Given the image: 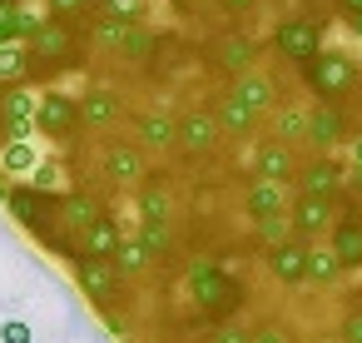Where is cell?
<instances>
[{
  "label": "cell",
  "instance_id": "1",
  "mask_svg": "<svg viewBox=\"0 0 362 343\" xmlns=\"http://www.w3.org/2000/svg\"><path fill=\"white\" fill-rule=\"evenodd\" d=\"M303 80H308V90H313L322 105H332L342 90H352V85H357V65H352L347 55H332V50L322 55V50H317V55L303 65Z\"/></svg>",
  "mask_w": 362,
  "mask_h": 343
},
{
  "label": "cell",
  "instance_id": "2",
  "mask_svg": "<svg viewBox=\"0 0 362 343\" xmlns=\"http://www.w3.org/2000/svg\"><path fill=\"white\" fill-rule=\"evenodd\" d=\"M189 288H194V303L209 308V313H228V308H238V298H243V288L228 283V274H223L214 259H199V264L189 269Z\"/></svg>",
  "mask_w": 362,
  "mask_h": 343
},
{
  "label": "cell",
  "instance_id": "3",
  "mask_svg": "<svg viewBox=\"0 0 362 343\" xmlns=\"http://www.w3.org/2000/svg\"><path fill=\"white\" fill-rule=\"evenodd\" d=\"M174 145H179L189 159H204V154L218 145V120H214V110H209V105L184 110V120L174 125Z\"/></svg>",
  "mask_w": 362,
  "mask_h": 343
},
{
  "label": "cell",
  "instance_id": "4",
  "mask_svg": "<svg viewBox=\"0 0 362 343\" xmlns=\"http://www.w3.org/2000/svg\"><path fill=\"white\" fill-rule=\"evenodd\" d=\"M75 283H80L105 313L119 303V274H115L110 259H85V254H80V264H75Z\"/></svg>",
  "mask_w": 362,
  "mask_h": 343
},
{
  "label": "cell",
  "instance_id": "5",
  "mask_svg": "<svg viewBox=\"0 0 362 343\" xmlns=\"http://www.w3.org/2000/svg\"><path fill=\"white\" fill-rule=\"evenodd\" d=\"M75 125H80V105H75L70 95L50 90V95H40V100H35V130H45L50 140L75 135Z\"/></svg>",
  "mask_w": 362,
  "mask_h": 343
},
{
  "label": "cell",
  "instance_id": "6",
  "mask_svg": "<svg viewBox=\"0 0 362 343\" xmlns=\"http://www.w3.org/2000/svg\"><path fill=\"white\" fill-rule=\"evenodd\" d=\"M25 55L60 65V60H70V55H75V30H70L65 21H40V30L30 35V50H25Z\"/></svg>",
  "mask_w": 362,
  "mask_h": 343
},
{
  "label": "cell",
  "instance_id": "7",
  "mask_svg": "<svg viewBox=\"0 0 362 343\" xmlns=\"http://www.w3.org/2000/svg\"><path fill=\"white\" fill-rule=\"evenodd\" d=\"M105 174L129 189V184H144V150L139 145H124V140H110L105 145Z\"/></svg>",
  "mask_w": 362,
  "mask_h": 343
},
{
  "label": "cell",
  "instance_id": "8",
  "mask_svg": "<svg viewBox=\"0 0 362 343\" xmlns=\"http://www.w3.org/2000/svg\"><path fill=\"white\" fill-rule=\"evenodd\" d=\"M228 100H233V105H243L248 115H258V110H273L278 90H273V80H268V75L253 65V70L233 75V90H228Z\"/></svg>",
  "mask_w": 362,
  "mask_h": 343
},
{
  "label": "cell",
  "instance_id": "9",
  "mask_svg": "<svg viewBox=\"0 0 362 343\" xmlns=\"http://www.w3.org/2000/svg\"><path fill=\"white\" fill-rule=\"evenodd\" d=\"M273 45H278L288 60L308 65V60L317 55V26H308V21H283V26L273 30Z\"/></svg>",
  "mask_w": 362,
  "mask_h": 343
},
{
  "label": "cell",
  "instance_id": "10",
  "mask_svg": "<svg viewBox=\"0 0 362 343\" xmlns=\"http://www.w3.org/2000/svg\"><path fill=\"white\" fill-rule=\"evenodd\" d=\"M214 60H218V70H223V75H243V70H253V65H258V40H253L248 30H233V35H223V40H218Z\"/></svg>",
  "mask_w": 362,
  "mask_h": 343
},
{
  "label": "cell",
  "instance_id": "11",
  "mask_svg": "<svg viewBox=\"0 0 362 343\" xmlns=\"http://www.w3.org/2000/svg\"><path fill=\"white\" fill-rule=\"evenodd\" d=\"M303 140L317 150V159H327V150H337V140H342V110H337V105L308 110V135H303Z\"/></svg>",
  "mask_w": 362,
  "mask_h": 343
},
{
  "label": "cell",
  "instance_id": "12",
  "mask_svg": "<svg viewBox=\"0 0 362 343\" xmlns=\"http://www.w3.org/2000/svg\"><path fill=\"white\" fill-rule=\"evenodd\" d=\"M253 159H258V174H263L268 184H293V179H298V154H293L288 145H278V140H263V145L253 150Z\"/></svg>",
  "mask_w": 362,
  "mask_h": 343
},
{
  "label": "cell",
  "instance_id": "13",
  "mask_svg": "<svg viewBox=\"0 0 362 343\" xmlns=\"http://www.w3.org/2000/svg\"><path fill=\"white\" fill-rule=\"evenodd\" d=\"M298 184H303V194L308 199H337V189H342V169L332 164V159H313L308 169H298Z\"/></svg>",
  "mask_w": 362,
  "mask_h": 343
},
{
  "label": "cell",
  "instance_id": "14",
  "mask_svg": "<svg viewBox=\"0 0 362 343\" xmlns=\"http://www.w3.org/2000/svg\"><path fill=\"white\" fill-rule=\"evenodd\" d=\"M169 214H174V189H169V179H164V174L144 179V189H139V219H144V224H169Z\"/></svg>",
  "mask_w": 362,
  "mask_h": 343
},
{
  "label": "cell",
  "instance_id": "15",
  "mask_svg": "<svg viewBox=\"0 0 362 343\" xmlns=\"http://www.w3.org/2000/svg\"><path fill=\"white\" fill-rule=\"evenodd\" d=\"M124 115V100L115 95V90H90L85 100H80V125H90V130H105V125H115Z\"/></svg>",
  "mask_w": 362,
  "mask_h": 343
},
{
  "label": "cell",
  "instance_id": "16",
  "mask_svg": "<svg viewBox=\"0 0 362 343\" xmlns=\"http://www.w3.org/2000/svg\"><path fill=\"white\" fill-rule=\"evenodd\" d=\"M268 274H273L278 283H288V288L303 283V279H308V249H303V244H283V249H273V254H268Z\"/></svg>",
  "mask_w": 362,
  "mask_h": 343
},
{
  "label": "cell",
  "instance_id": "17",
  "mask_svg": "<svg viewBox=\"0 0 362 343\" xmlns=\"http://www.w3.org/2000/svg\"><path fill=\"white\" fill-rule=\"evenodd\" d=\"M6 204H11V214H16L30 234H45V229H50V219H45V199H40L35 189H6Z\"/></svg>",
  "mask_w": 362,
  "mask_h": 343
},
{
  "label": "cell",
  "instance_id": "18",
  "mask_svg": "<svg viewBox=\"0 0 362 343\" xmlns=\"http://www.w3.org/2000/svg\"><path fill=\"white\" fill-rule=\"evenodd\" d=\"M60 219H65V229H90L95 219H100V199L95 194H85V189H65L60 194Z\"/></svg>",
  "mask_w": 362,
  "mask_h": 343
},
{
  "label": "cell",
  "instance_id": "19",
  "mask_svg": "<svg viewBox=\"0 0 362 343\" xmlns=\"http://www.w3.org/2000/svg\"><path fill=\"white\" fill-rule=\"evenodd\" d=\"M293 229L308 234V239H313V234H327V229H332V204L298 194V204H293Z\"/></svg>",
  "mask_w": 362,
  "mask_h": 343
},
{
  "label": "cell",
  "instance_id": "20",
  "mask_svg": "<svg viewBox=\"0 0 362 343\" xmlns=\"http://www.w3.org/2000/svg\"><path fill=\"white\" fill-rule=\"evenodd\" d=\"M332 259L342 269H362V219L332 224Z\"/></svg>",
  "mask_w": 362,
  "mask_h": 343
},
{
  "label": "cell",
  "instance_id": "21",
  "mask_svg": "<svg viewBox=\"0 0 362 343\" xmlns=\"http://www.w3.org/2000/svg\"><path fill=\"white\" fill-rule=\"evenodd\" d=\"M243 204H248L253 219H273V214L288 209V184H268V179H258V184L243 194Z\"/></svg>",
  "mask_w": 362,
  "mask_h": 343
},
{
  "label": "cell",
  "instance_id": "22",
  "mask_svg": "<svg viewBox=\"0 0 362 343\" xmlns=\"http://www.w3.org/2000/svg\"><path fill=\"white\" fill-rule=\"evenodd\" d=\"M174 115L169 110H144L139 115V140H144V150H174Z\"/></svg>",
  "mask_w": 362,
  "mask_h": 343
},
{
  "label": "cell",
  "instance_id": "23",
  "mask_svg": "<svg viewBox=\"0 0 362 343\" xmlns=\"http://www.w3.org/2000/svg\"><path fill=\"white\" fill-rule=\"evenodd\" d=\"M119 239H124V234H119V224L100 214V219H95V224L85 229V259H115Z\"/></svg>",
  "mask_w": 362,
  "mask_h": 343
},
{
  "label": "cell",
  "instance_id": "24",
  "mask_svg": "<svg viewBox=\"0 0 362 343\" xmlns=\"http://www.w3.org/2000/svg\"><path fill=\"white\" fill-rule=\"evenodd\" d=\"M303 135H308V110H298V105L273 110V140H278V145L293 150V140H303Z\"/></svg>",
  "mask_w": 362,
  "mask_h": 343
},
{
  "label": "cell",
  "instance_id": "25",
  "mask_svg": "<svg viewBox=\"0 0 362 343\" xmlns=\"http://www.w3.org/2000/svg\"><path fill=\"white\" fill-rule=\"evenodd\" d=\"M110 264H115V274H119V279H139V274L149 269V254L139 249V239H119V249H115V259H110Z\"/></svg>",
  "mask_w": 362,
  "mask_h": 343
},
{
  "label": "cell",
  "instance_id": "26",
  "mask_svg": "<svg viewBox=\"0 0 362 343\" xmlns=\"http://www.w3.org/2000/svg\"><path fill=\"white\" fill-rule=\"evenodd\" d=\"M25 65H30V55H25L21 40H6V45H0V85H21Z\"/></svg>",
  "mask_w": 362,
  "mask_h": 343
},
{
  "label": "cell",
  "instance_id": "27",
  "mask_svg": "<svg viewBox=\"0 0 362 343\" xmlns=\"http://www.w3.org/2000/svg\"><path fill=\"white\" fill-rule=\"evenodd\" d=\"M214 120H218V130H228V135H253V130H258V115H248V110L233 105V100H223V105L214 110Z\"/></svg>",
  "mask_w": 362,
  "mask_h": 343
},
{
  "label": "cell",
  "instance_id": "28",
  "mask_svg": "<svg viewBox=\"0 0 362 343\" xmlns=\"http://www.w3.org/2000/svg\"><path fill=\"white\" fill-rule=\"evenodd\" d=\"M139 249H144L149 259H174V234H169V224H144V229H139Z\"/></svg>",
  "mask_w": 362,
  "mask_h": 343
},
{
  "label": "cell",
  "instance_id": "29",
  "mask_svg": "<svg viewBox=\"0 0 362 343\" xmlns=\"http://www.w3.org/2000/svg\"><path fill=\"white\" fill-rule=\"evenodd\" d=\"M119 55H124V60H134V65H144V60L154 55V30L134 21V26H129V35H124V50H119Z\"/></svg>",
  "mask_w": 362,
  "mask_h": 343
},
{
  "label": "cell",
  "instance_id": "30",
  "mask_svg": "<svg viewBox=\"0 0 362 343\" xmlns=\"http://www.w3.org/2000/svg\"><path fill=\"white\" fill-rule=\"evenodd\" d=\"M124 35H129V21H110V16H100L95 21V45H105V50H124Z\"/></svg>",
  "mask_w": 362,
  "mask_h": 343
},
{
  "label": "cell",
  "instance_id": "31",
  "mask_svg": "<svg viewBox=\"0 0 362 343\" xmlns=\"http://www.w3.org/2000/svg\"><path fill=\"white\" fill-rule=\"evenodd\" d=\"M30 189H35L40 199H55V194H65V169H60V164H35V179H30Z\"/></svg>",
  "mask_w": 362,
  "mask_h": 343
},
{
  "label": "cell",
  "instance_id": "32",
  "mask_svg": "<svg viewBox=\"0 0 362 343\" xmlns=\"http://www.w3.org/2000/svg\"><path fill=\"white\" fill-rule=\"evenodd\" d=\"M337 274H342V264L332 259V249L308 254V279H313V283H322V288H327V283H337Z\"/></svg>",
  "mask_w": 362,
  "mask_h": 343
},
{
  "label": "cell",
  "instance_id": "33",
  "mask_svg": "<svg viewBox=\"0 0 362 343\" xmlns=\"http://www.w3.org/2000/svg\"><path fill=\"white\" fill-rule=\"evenodd\" d=\"M0 164H6L11 174H25V169H35L40 159H35V150H30V145H6V154H0Z\"/></svg>",
  "mask_w": 362,
  "mask_h": 343
},
{
  "label": "cell",
  "instance_id": "34",
  "mask_svg": "<svg viewBox=\"0 0 362 343\" xmlns=\"http://www.w3.org/2000/svg\"><path fill=\"white\" fill-rule=\"evenodd\" d=\"M288 229H293V224H288V214L258 219V239H263V244H273V249H283V244H288Z\"/></svg>",
  "mask_w": 362,
  "mask_h": 343
},
{
  "label": "cell",
  "instance_id": "35",
  "mask_svg": "<svg viewBox=\"0 0 362 343\" xmlns=\"http://www.w3.org/2000/svg\"><path fill=\"white\" fill-rule=\"evenodd\" d=\"M100 6H105V16H110V21H129V26H134V21L144 16L149 0H100Z\"/></svg>",
  "mask_w": 362,
  "mask_h": 343
},
{
  "label": "cell",
  "instance_id": "36",
  "mask_svg": "<svg viewBox=\"0 0 362 343\" xmlns=\"http://www.w3.org/2000/svg\"><path fill=\"white\" fill-rule=\"evenodd\" d=\"M35 333H30V323H21V318H6L0 323V343H30Z\"/></svg>",
  "mask_w": 362,
  "mask_h": 343
},
{
  "label": "cell",
  "instance_id": "37",
  "mask_svg": "<svg viewBox=\"0 0 362 343\" xmlns=\"http://www.w3.org/2000/svg\"><path fill=\"white\" fill-rule=\"evenodd\" d=\"M248 343H293V333H288V328H278V323H263V328H253V333H248Z\"/></svg>",
  "mask_w": 362,
  "mask_h": 343
},
{
  "label": "cell",
  "instance_id": "38",
  "mask_svg": "<svg viewBox=\"0 0 362 343\" xmlns=\"http://www.w3.org/2000/svg\"><path fill=\"white\" fill-rule=\"evenodd\" d=\"M342 338H347V343H362V308H352V313L342 318Z\"/></svg>",
  "mask_w": 362,
  "mask_h": 343
},
{
  "label": "cell",
  "instance_id": "39",
  "mask_svg": "<svg viewBox=\"0 0 362 343\" xmlns=\"http://www.w3.org/2000/svg\"><path fill=\"white\" fill-rule=\"evenodd\" d=\"M85 6H90V0H50L55 21H60V16H75V11H85Z\"/></svg>",
  "mask_w": 362,
  "mask_h": 343
},
{
  "label": "cell",
  "instance_id": "40",
  "mask_svg": "<svg viewBox=\"0 0 362 343\" xmlns=\"http://www.w3.org/2000/svg\"><path fill=\"white\" fill-rule=\"evenodd\" d=\"M209 343H248V328H218Z\"/></svg>",
  "mask_w": 362,
  "mask_h": 343
},
{
  "label": "cell",
  "instance_id": "41",
  "mask_svg": "<svg viewBox=\"0 0 362 343\" xmlns=\"http://www.w3.org/2000/svg\"><path fill=\"white\" fill-rule=\"evenodd\" d=\"M218 6H223L228 16H243V11H253V6H258V0H218Z\"/></svg>",
  "mask_w": 362,
  "mask_h": 343
},
{
  "label": "cell",
  "instance_id": "42",
  "mask_svg": "<svg viewBox=\"0 0 362 343\" xmlns=\"http://www.w3.org/2000/svg\"><path fill=\"white\" fill-rule=\"evenodd\" d=\"M352 169H362V135L352 140Z\"/></svg>",
  "mask_w": 362,
  "mask_h": 343
},
{
  "label": "cell",
  "instance_id": "43",
  "mask_svg": "<svg viewBox=\"0 0 362 343\" xmlns=\"http://www.w3.org/2000/svg\"><path fill=\"white\" fill-rule=\"evenodd\" d=\"M342 6H347V16H362V0H342Z\"/></svg>",
  "mask_w": 362,
  "mask_h": 343
},
{
  "label": "cell",
  "instance_id": "44",
  "mask_svg": "<svg viewBox=\"0 0 362 343\" xmlns=\"http://www.w3.org/2000/svg\"><path fill=\"white\" fill-rule=\"evenodd\" d=\"M352 26H357V35H362V16H352Z\"/></svg>",
  "mask_w": 362,
  "mask_h": 343
},
{
  "label": "cell",
  "instance_id": "45",
  "mask_svg": "<svg viewBox=\"0 0 362 343\" xmlns=\"http://www.w3.org/2000/svg\"><path fill=\"white\" fill-rule=\"evenodd\" d=\"M0 45H6V40H0Z\"/></svg>",
  "mask_w": 362,
  "mask_h": 343
},
{
  "label": "cell",
  "instance_id": "46",
  "mask_svg": "<svg viewBox=\"0 0 362 343\" xmlns=\"http://www.w3.org/2000/svg\"><path fill=\"white\" fill-rule=\"evenodd\" d=\"M21 6H25V0H21Z\"/></svg>",
  "mask_w": 362,
  "mask_h": 343
}]
</instances>
